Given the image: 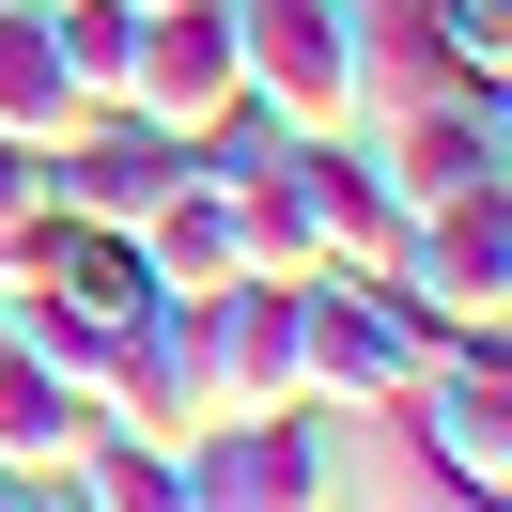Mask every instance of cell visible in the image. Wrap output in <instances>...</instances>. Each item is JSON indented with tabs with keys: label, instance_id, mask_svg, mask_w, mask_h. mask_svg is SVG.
<instances>
[{
	"label": "cell",
	"instance_id": "obj_1",
	"mask_svg": "<svg viewBox=\"0 0 512 512\" xmlns=\"http://www.w3.org/2000/svg\"><path fill=\"white\" fill-rule=\"evenodd\" d=\"M435 357H481V342L450 311H419L404 280H295V404H311V419L404 404Z\"/></svg>",
	"mask_w": 512,
	"mask_h": 512
},
{
	"label": "cell",
	"instance_id": "obj_2",
	"mask_svg": "<svg viewBox=\"0 0 512 512\" xmlns=\"http://www.w3.org/2000/svg\"><path fill=\"white\" fill-rule=\"evenodd\" d=\"M233 63H249V109H280L295 140H342L357 94L388 78L357 0H233Z\"/></svg>",
	"mask_w": 512,
	"mask_h": 512
},
{
	"label": "cell",
	"instance_id": "obj_3",
	"mask_svg": "<svg viewBox=\"0 0 512 512\" xmlns=\"http://www.w3.org/2000/svg\"><path fill=\"white\" fill-rule=\"evenodd\" d=\"M171 466H187V512H342V435H326L311 404H280V419H202Z\"/></svg>",
	"mask_w": 512,
	"mask_h": 512
},
{
	"label": "cell",
	"instance_id": "obj_4",
	"mask_svg": "<svg viewBox=\"0 0 512 512\" xmlns=\"http://www.w3.org/2000/svg\"><path fill=\"white\" fill-rule=\"evenodd\" d=\"M388 280H404L419 311H450L466 342H497V326H512V187L419 202V218H404V264H388Z\"/></svg>",
	"mask_w": 512,
	"mask_h": 512
},
{
	"label": "cell",
	"instance_id": "obj_5",
	"mask_svg": "<svg viewBox=\"0 0 512 512\" xmlns=\"http://www.w3.org/2000/svg\"><path fill=\"white\" fill-rule=\"evenodd\" d=\"M233 94H249V63H233V0H156V16H140V47H125V125L202 140Z\"/></svg>",
	"mask_w": 512,
	"mask_h": 512
},
{
	"label": "cell",
	"instance_id": "obj_6",
	"mask_svg": "<svg viewBox=\"0 0 512 512\" xmlns=\"http://www.w3.org/2000/svg\"><path fill=\"white\" fill-rule=\"evenodd\" d=\"M94 404H109V435H156V450H187L202 419H218V388H202V295H156V311L109 326Z\"/></svg>",
	"mask_w": 512,
	"mask_h": 512
},
{
	"label": "cell",
	"instance_id": "obj_7",
	"mask_svg": "<svg viewBox=\"0 0 512 512\" xmlns=\"http://www.w3.org/2000/svg\"><path fill=\"white\" fill-rule=\"evenodd\" d=\"M404 419H419V466H435L466 512L512 497V357L497 342H481V357H435V373L404 388Z\"/></svg>",
	"mask_w": 512,
	"mask_h": 512
},
{
	"label": "cell",
	"instance_id": "obj_8",
	"mask_svg": "<svg viewBox=\"0 0 512 512\" xmlns=\"http://www.w3.org/2000/svg\"><path fill=\"white\" fill-rule=\"evenodd\" d=\"M295 218H311V280H388L404 264V187L342 140H295Z\"/></svg>",
	"mask_w": 512,
	"mask_h": 512
},
{
	"label": "cell",
	"instance_id": "obj_9",
	"mask_svg": "<svg viewBox=\"0 0 512 512\" xmlns=\"http://www.w3.org/2000/svg\"><path fill=\"white\" fill-rule=\"evenodd\" d=\"M373 171L404 187V218L419 202H466V187H512V94H419L373 140Z\"/></svg>",
	"mask_w": 512,
	"mask_h": 512
},
{
	"label": "cell",
	"instance_id": "obj_10",
	"mask_svg": "<svg viewBox=\"0 0 512 512\" xmlns=\"http://www.w3.org/2000/svg\"><path fill=\"white\" fill-rule=\"evenodd\" d=\"M202 388H218V419L295 404V280H218L202 295Z\"/></svg>",
	"mask_w": 512,
	"mask_h": 512
},
{
	"label": "cell",
	"instance_id": "obj_11",
	"mask_svg": "<svg viewBox=\"0 0 512 512\" xmlns=\"http://www.w3.org/2000/svg\"><path fill=\"white\" fill-rule=\"evenodd\" d=\"M187 187V140H156V125H125V109H94V125L63 140V156H47V202H63V218H156V202Z\"/></svg>",
	"mask_w": 512,
	"mask_h": 512
},
{
	"label": "cell",
	"instance_id": "obj_12",
	"mask_svg": "<svg viewBox=\"0 0 512 512\" xmlns=\"http://www.w3.org/2000/svg\"><path fill=\"white\" fill-rule=\"evenodd\" d=\"M94 435H109V404H94V388L0 342V466H16V481H63V466H78Z\"/></svg>",
	"mask_w": 512,
	"mask_h": 512
},
{
	"label": "cell",
	"instance_id": "obj_13",
	"mask_svg": "<svg viewBox=\"0 0 512 512\" xmlns=\"http://www.w3.org/2000/svg\"><path fill=\"white\" fill-rule=\"evenodd\" d=\"M78 125H94V109H78V78H63V47H47V16H32V0H0V140L63 156Z\"/></svg>",
	"mask_w": 512,
	"mask_h": 512
},
{
	"label": "cell",
	"instance_id": "obj_14",
	"mask_svg": "<svg viewBox=\"0 0 512 512\" xmlns=\"http://www.w3.org/2000/svg\"><path fill=\"white\" fill-rule=\"evenodd\" d=\"M140 264H156V295H218V280H233V187L187 171V187L140 218Z\"/></svg>",
	"mask_w": 512,
	"mask_h": 512
},
{
	"label": "cell",
	"instance_id": "obj_15",
	"mask_svg": "<svg viewBox=\"0 0 512 512\" xmlns=\"http://www.w3.org/2000/svg\"><path fill=\"white\" fill-rule=\"evenodd\" d=\"M233 280H311V218H295V156L233 187Z\"/></svg>",
	"mask_w": 512,
	"mask_h": 512
},
{
	"label": "cell",
	"instance_id": "obj_16",
	"mask_svg": "<svg viewBox=\"0 0 512 512\" xmlns=\"http://www.w3.org/2000/svg\"><path fill=\"white\" fill-rule=\"evenodd\" d=\"M63 481H78V512H187V466H171L156 435H94Z\"/></svg>",
	"mask_w": 512,
	"mask_h": 512
},
{
	"label": "cell",
	"instance_id": "obj_17",
	"mask_svg": "<svg viewBox=\"0 0 512 512\" xmlns=\"http://www.w3.org/2000/svg\"><path fill=\"white\" fill-rule=\"evenodd\" d=\"M32 218H47V156H32V140H0V249H16Z\"/></svg>",
	"mask_w": 512,
	"mask_h": 512
},
{
	"label": "cell",
	"instance_id": "obj_18",
	"mask_svg": "<svg viewBox=\"0 0 512 512\" xmlns=\"http://www.w3.org/2000/svg\"><path fill=\"white\" fill-rule=\"evenodd\" d=\"M16 512H78V481H32V497H16Z\"/></svg>",
	"mask_w": 512,
	"mask_h": 512
},
{
	"label": "cell",
	"instance_id": "obj_19",
	"mask_svg": "<svg viewBox=\"0 0 512 512\" xmlns=\"http://www.w3.org/2000/svg\"><path fill=\"white\" fill-rule=\"evenodd\" d=\"M16 497H32V481H16V466H0V512H16Z\"/></svg>",
	"mask_w": 512,
	"mask_h": 512
},
{
	"label": "cell",
	"instance_id": "obj_20",
	"mask_svg": "<svg viewBox=\"0 0 512 512\" xmlns=\"http://www.w3.org/2000/svg\"><path fill=\"white\" fill-rule=\"evenodd\" d=\"M140 16H156V0H140Z\"/></svg>",
	"mask_w": 512,
	"mask_h": 512
}]
</instances>
